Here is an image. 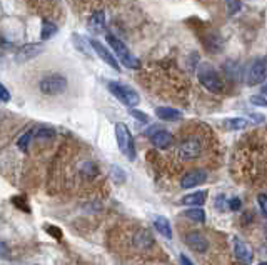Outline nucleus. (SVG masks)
Instances as JSON below:
<instances>
[{
    "instance_id": "nucleus-22",
    "label": "nucleus",
    "mask_w": 267,
    "mask_h": 265,
    "mask_svg": "<svg viewBox=\"0 0 267 265\" xmlns=\"http://www.w3.org/2000/svg\"><path fill=\"white\" fill-rule=\"evenodd\" d=\"M185 217H189L190 220H195V222H205V212L202 209H189L184 212Z\"/></svg>"
},
{
    "instance_id": "nucleus-25",
    "label": "nucleus",
    "mask_w": 267,
    "mask_h": 265,
    "mask_svg": "<svg viewBox=\"0 0 267 265\" xmlns=\"http://www.w3.org/2000/svg\"><path fill=\"white\" fill-rule=\"evenodd\" d=\"M227 2V9H229V14H237L239 10H241V2L239 0H226Z\"/></svg>"
},
{
    "instance_id": "nucleus-32",
    "label": "nucleus",
    "mask_w": 267,
    "mask_h": 265,
    "mask_svg": "<svg viewBox=\"0 0 267 265\" xmlns=\"http://www.w3.org/2000/svg\"><path fill=\"white\" fill-rule=\"evenodd\" d=\"M229 209H231V210H239V209H241V200H239L237 197H234L231 202H229Z\"/></svg>"
},
{
    "instance_id": "nucleus-2",
    "label": "nucleus",
    "mask_w": 267,
    "mask_h": 265,
    "mask_svg": "<svg viewBox=\"0 0 267 265\" xmlns=\"http://www.w3.org/2000/svg\"><path fill=\"white\" fill-rule=\"evenodd\" d=\"M105 39H107V42H109V45L112 47L114 55L117 57V60L122 62L124 67L132 69V70L140 69V60H139V58H135L132 53H130V50L124 45L122 40H119L116 35H111V34H109Z\"/></svg>"
},
{
    "instance_id": "nucleus-18",
    "label": "nucleus",
    "mask_w": 267,
    "mask_h": 265,
    "mask_svg": "<svg viewBox=\"0 0 267 265\" xmlns=\"http://www.w3.org/2000/svg\"><path fill=\"white\" fill-rule=\"evenodd\" d=\"M32 134H34L32 137H35L37 140H50L54 135H56V130L50 127H47V125H39L32 130Z\"/></svg>"
},
{
    "instance_id": "nucleus-33",
    "label": "nucleus",
    "mask_w": 267,
    "mask_h": 265,
    "mask_svg": "<svg viewBox=\"0 0 267 265\" xmlns=\"http://www.w3.org/2000/svg\"><path fill=\"white\" fill-rule=\"evenodd\" d=\"M9 255V247L5 245V242L0 240V257H7Z\"/></svg>"
},
{
    "instance_id": "nucleus-1",
    "label": "nucleus",
    "mask_w": 267,
    "mask_h": 265,
    "mask_svg": "<svg viewBox=\"0 0 267 265\" xmlns=\"http://www.w3.org/2000/svg\"><path fill=\"white\" fill-rule=\"evenodd\" d=\"M197 77L199 82L209 92H212V94H221L224 90V82H222L221 75L216 72V69L210 63H200L197 70Z\"/></svg>"
},
{
    "instance_id": "nucleus-12",
    "label": "nucleus",
    "mask_w": 267,
    "mask_h": 265,
    "mask_svg": "<svg viewBox=\"0 0 267 265\" xmlns=\"http://www.w3.org/2000/svg\"><path fill=\"white\" fill-rule=\"evenodd\" d=\"M234 253H236V257L239 258V260L252 262V250H250V247L246 242L237 239V237L234 239Z\"/></svg>"
},
{
    "instance_id": "nucleus-5",
    "label": "nucleus",
    "mask_w": 267,
    "mask_h": 265,
    "mask_svg": "<svg viewBox=\"0 0 267 265\" xmlns=\"http://www.w3.org/2000/svg\"><path fill=\"white\" fill-rule=\"evenodd\" d=\"M39 87L45 95H59L67 89V79L61 74H50L40 80Z\"/></svg>"
},
{
    "instance_id": "nucleus-23",
    "label": "nucleus",
    "mask_w": 267,
    "mask_h": 265,
    "mask_svg": "<svg viewBox=\"0 0 267 265\" xmlns=\"http://www.w3.org/2000/svg\"><path fill=\"white\" fill-rule=\"evenodd\" d=\"M30 140H32V130H27V132L17 140L19 149H20V150H27V149H29V145H30Z\"/></svg>"
},
{
    "instance_id": "nucleus-29",
    "label": "nucleus",
    "mask_w": 267,
    "mask_h": 265,
    "mask_svg": "<svg viewBox=\"0 0 267 265\" xmlns=\"http://www.w3.org/2000/svg\"><path fill=\"white\" fill-rule=\"evenodd\" d=\"M12 200H14L15 205H19V209L25 210V212H30V209L27 207V204H25V198H22V197H14Z\"/></svg>"
},
{
    "instance_id": "nucleus-24",
    "label": "nucleus",
    "mask_w": 267,
    "mask_h": 265,
    "mask_svg": "<svg viewBox=\"0 0 267 265\" xmlns=\"http://www.w3.org/2000/svg\"><path fill=\"white\" fill-rule=\"evenodd\" d=\"M111 174H112L114 182H117V183L125 182V172L121 169V167H116V165H114L112 169H111Z\"/></svg>"
},
{
    "instance_id": "nucleus-6",
    "label": "nucleus",
    "mask_w": 267,
    "mask_h": 265,
    "mask_svg": "<svg viewBox=\"0 0 267 265\" xmlns=\"http://www.w3.org/2000/svg\"><path fill=\"white\" fill-rule=\"evenodd\" d=\"M202 142L199 139H187L179 147V157L184 162H192L202 155Z\"/></svg>"
},
{
    "instance_id": "nucleus-21",
    "label": "nucleus",
    "mask_w": 267,
    "mask_h": 265,
    "mask_svg": "<svg viewBox=\"0 0 267 265\" xmlns=\"http://www.w3.org/2000/svg\"><path fill=\"white\" fill-rule=\"evenodd\" d=\"M39 52H42V47H35V45L30 47V45H29V47H25V48H22V50H20L19 60H29V58L35 57Z\"/></svg>"
},
{
    "instance_id": "nucleus-28",
    "label": "nucleus",
    "mask_w": 267,
    "mask_h": 265,
    "mask_svg": "<svg viewBox=\"0 0 267 265\" xmlns=\"http://www.w3.org/2000/svg\"><path fill=\"white\" fill-rule=\"evenodd\" d=\"M250 104L265 107L267 105V100L264 99V97H260V95H254V97H250Z\"/></svg>"
},
{
    "instance_id": "nucleus-3",
    "label": "nucleus",
    "mask_w": 267,
    "mask_h": 265,
    "mask_svg": "<svg viewBox=\"0 0 267 265\" xmlns=\"http://www.w3.org/2000/svg\"><path fill=\"white\" fill-rule=\"evenodd\" d=\"M107 89L117 100H121L124 105L129 107V109L139 105L140 97H139L137 92H135L134 89H130L129 85H122V84H117V82H109Z\"/></svg>"
},
{
    "instance_id": "nucleus-20",
    "label": "nucleus",
    "mask_w": 267,
    "mask_h": 265,
    "mask_svg": "<svg viewBox=\"0 0 267 265\" xmlns=\"http://www.w3.org/2000/svg\"><path fill=\"white\" fill-rule=\"evenodd\" d=\"M224 125L227 128H231V130H242V128L247 127V120L246 118H241V117H234V118H227V120H224Z\"/></svg>"
},
{
    "instance_id": "nucleus-8",
    "label": "nucleus",
    "mask_w": 267,
    "mask_h": 265,
    "mask_svg": "<svg viewBox=\"0 0 267 265\" xmlns=\"http://www.w3.org/2000/svg\"><path fill=\"white\" fill-rule=\"evenodd\" d=\"M89 44H90V47L94 48V50H95V53H97V55H99V57L102 58L103 62H105V63H109V65H111L112 69H116V70H121V69H119V62H117V57L114 55V53H112L111 50H109L107 47H103V45L100 44V42H99V40H95V39L89 40Z\"/></svg>"
},
{
    "instance_id": "nucleus-27",
    "label": "nucleus",
    "mask_w": 267,
    "mask_h": 265,
    "mask_svg": "<svg viewBox=\"0 0 267 265\" xmlns=\"http://www.w3.org/2000/svg\"><path fill=\"white\" fill-rule=\"evenodd\" d=\"M45 230H47V232H48V234H50V235H54V237H56V239H59V240L62 239V234H61V230H59L56 225H45Z\"/></svg>"
},
{
    "instance_id": "nucleus-17",
    "label": "nucleus",
    "mask_w": 267,
    "mask_h": 265,
    "mask_svg": "<svg viewBox=\"0 0 267 265\" xmlns=\"http://www.w3.org/2000/svg\"><path fill=\"white\" fill-rule=\"evenodd\" d=\"M152 243H154V239L147 230H139L137 234L134 235V245L139 248H149Z\"/></svg>"
},
{
    "instance_id": "nucleus-13",
    "label": "nucleus",
    "mask_w": 267,
    "mask_h": 265,
    "mask_svg": "<svg viewBox=\"0 0 267 265\" xmlns=\"http://www.w3.org/2000/svg\"><path fill=\"white\" fill-rule=\"evenodd\" d=\"M154 229L159 232L162 237H166V239H172L171 222H169L164 215H157V217L154 219Z\"/></svg>"
},
{
    "instance_id": "nucleus-14",
    "label": "nucleus",
    "mask_w": 267,
    "mask_h": 265,
    "mask_svg": "<svg viewBox=\"0 0 267 265\" xmlns=\"http://www.w3.org/2000/svg\"><path fill=\"white\" fill-rule=\"evenodd\" d=\"M155 115L159 117L161 120H167V122L181 120V118L184 117L177 109H171V107H159V109L155 110Z\"/></svg>"
},
{
    "instance_id": "nucleus-26",
    "label": "nucleus",
    "mask_w": 267,
    "mask_h": 265,
    "mask_svg": "<svg viewBox=\"0 0 267 265\" xmlns=\"http://www.w3.org/2000/svg\"><path fill=\"white\" fill-rule=\"evenodd\" d=\"M257 202H259L260 210H262V214L267 215V195L265 193H260V195L257 197Z\"/></svg>"
},
{
    "instance_id": "nucleus-15",
    "label": "nucleus",
    "mask_w": 267,
    "mask_h": 265,
    "mask_svg": "<svg viewBox=\"0 0 267 265\" xmlns=\"http://www.w3.org/2000/svg\"><path fill=\"white\" fill-rule=\"evenodd\" d=\"M207 198V192L205 190H200V192H194V193H189V195H185L181 204L184 205H194V207H200V205H204Z\"/></svg>"
},
{
    "instance_id": "nucleus-9",
    "label": "nucleus",
    "mask_w": 267,
    "mask_h": 265,
    "mask_svg": "<svg viewBox=\"0 0 267 265\" xmlns=\"http://www.w3.org/2000/svg\"><path fill=\"white\" fill-rule=\"evenodd\" d=\"M185 243L194 252H199V253H204L209 248V240L202 234H199V232H190V234L185 235Z\"/></svg>"
},
{
    "instance_id": "nucleus-35",
    "label": "nucleus",
    "mask_w": 267,
    "mask_h": 265,
    "mask_svg": "<svg viewBox=\"0 0 267 265\" xmlns=\"http://www.w3.org/2000/svg\"><path fill=\"white\" fill-rule=\"evenodd\" d=\"M262 94H264V95H267V84H265V85H262Z\"/></svg>"
},
{
    "instance_id": "nucleus-11",
    "label": "nucleus",
    "mask_w": 267,
    "mask_h": 265,
    "mask_svg": "<svg viewBox=\"0 0 267 265\" xmlns=\"http://www.w3.org/2000/svg\"><path fill=\"white\" fill-rule=\"evenodd\" d=\"M207 180V174L204 170H192V172H187L182 180H181V187L182 188H194L197 185H202V183Z\"/></svg>"
},
{
    "instance_id": "nucleus-34",
    "label": "nucleus",
    "mask_w": 267,
    "mask_h": 265,
    "mask_svg": "<svg viewBox=\"0 0 267 265\" xmlns=\"http://www.w3.org/2000/svg\"><path fill=\"white\" fill-rule=\"evenodd\" d=\"M181 262L185 263V265H190V263H192V260H189V258L185 257V255H181Z\"/></svg>"
},
{
    "instance_id": "nucleus-19",
    "label": "nucleus",
    "mask_w": 267,
    "mask_h": 265,
    "mask_svg": "<svg viewBox=\"0 0 267 265\" xmlns=\"http://www.w3.org/2000/svg\"><path fill=\"white\" fill-rule=\"evenodd\" d=\"M57 34V25L54 22H48V20H43L42 24V32H40V39L42 40H48L52 39L54 35Z\"/></svg>"
},
{
    "instance_id": "nucleus-31",
    "label": "nucleus",
    "mask_w": 267,
    "mask_h": 265,
    "mask_svg": "<svg viewBox=\"0 0 267 265\" xmlns=\"http://www.w3.org/2000/svg\"><path fill=\"white\" fill-rule=\"evenodd\" d=\"M130 115L135 117V118H139V120H142V122H149V115H145V113L142 112H139V110H130Z\"/></svg>"
},
{
    "instance_id": "nucleus-16",
    "label": "nucleus",
    "mask_w": 267,
    "mask_h": 265,
    "mask_svg": "<svg viewBox=\"0 0 267 265\" xmlns=\"http://www.w3.org/2000/svg\"><path fill=\"white\" fill-rule=\"evenodd\" d=\"M103 27H105V15H103V12L92 14L90 20H89V29L94 32V34H100L103 30Z\"/></svg>"
},
{
    "instance_id": "nucleus-4",
    "label": "nucleus",
    "mask_w": 267,
    "mask_h": 265,
    "mask_svg": "<svg viewBox=\"0 0 267 265\" xmlns=\"http://www.w3.org/2000/svg\"><path fill=\"white\" fill-rule=\"evenodd\" d=\"M116 139H117V145L121 149V152L127 157L129 160L135 159V149H134V139L132 134L127 128V125L124 123H117L116 125Z\"/></svg>"
},
{
    "instance_id": "nucleus-10",
    "label": "nucleus",
    "mask_w": 267,
    "mask_h": 265,
    "mask_svg": "<svg viewBox=\"0 0 267 265\" xmlns=\"http://www.w3.org/2000/svg\"><path fill=\"white\" fill-rule=\"evenodd\" d=\"M149 135L152 145L157 149H167L172 144V134L164 130V128H154L152 132H149Z\"/></svg>"
},
{
    "instance_id": "nucleus-30",
    "label": "nucleus",
    "mask_w": 267,
    "mask_h": 265,
    "mask_svg": "<svg viewBox=\"0 0 267 265\" xmlns=\"http://www.w3.org/2000/svg\"><path fill=\"white\" fill-rule=\"evenodd\" d=\"M10 100V92L0 84V102H9Z\"/></svg>"
},
{
    "instance_id": "nucleus-7",
    "label": "nucleus",
    "mask_w": 267,
    "mask_h": 265,
    "mask_svg": "<svg viewBox=\"0 0 267 265\" xmlns=\"http://www.w3.org/2000/svg\"><path fill=\"white\" fill-rule=\"evenodd\" d=\"M265 77H267V60L265 58H255L247 70V84L257 85L264 82Z\"/></svg>"
}]
</instances>
